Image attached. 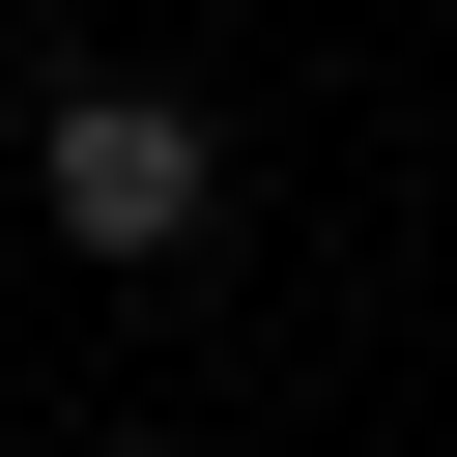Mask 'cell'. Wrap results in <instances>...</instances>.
<instances>
[{
  "label": "cell",
  "instance_id": "1",
  "mask_svg": "<svg viewBox=\"0 0 457 457\" xmlns=\"http://www.w3.org/2000/svg\"><path fill=\"white\" fill-rule=\"evenodd\" d=\"M29 200H57V257H200L228 143H200L171 86H57V114H29Z\"/></svg>",
  "mask_w": 457,
  "mask_h": 457
}]
</instances>
